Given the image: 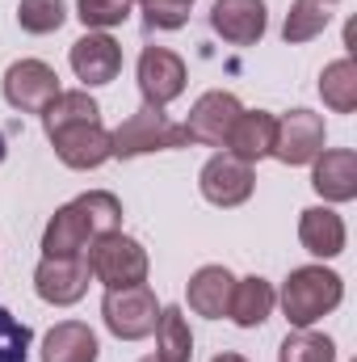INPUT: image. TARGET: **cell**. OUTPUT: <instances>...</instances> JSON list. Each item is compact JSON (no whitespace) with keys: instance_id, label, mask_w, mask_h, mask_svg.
I'll list each match as a JSON object with an SVG mask.
<instances>
[{"instance_id":"6da1fadb","label":"cell","mask_w":357,"mask_h":362,"mask_svg":"<svg viewBox=\"0 0 357 362\" xmlns=\"http://www.w3.org/2000/svg\"><path fill=\"white\" fill-rule=\"evenodd\" d=\"M122 228V202L109 189H89L59 206L42 232V257H85L97 236Z\"/></svg>"},{"instance_id":"7a4b0ae2","label":"cell","mask_w":357,"mask_h":362,"mask_svg":"<svg viewBox=\"0 0 357 362\" xmlns=\"http://www.w3.org/2000/svg\"><path fill=\"white\" fill-rule=\"evenodd\" d=\"M277 299H282V312H286V320L294 329H311L315 320H324L328 312L341 308L345 282H341V274L324 270V266H298L282 282Z\"/></svg>"},{"instance_id":"3957f363","label":"cell","mask_w":357,"mask_h":362,"mask_svg":"<svg viewBox=\"0 0 357 362\" xmlns=\"http://www.w3.org/2000/svg\"><path fill=\"white\" fill-rule=\"evenodd\" d=\"M185 144H189L185 122H173L156 105H139L118 131H109V148H114L118 160H135V156H147V152H169V148H185Z\"/></svg>"},{"instance_id":"277c9868","label":"cell","mask_w":357,"mask_h":362,"mask_svg":"<svg viewBox=\"0 0 357 362\" xmlns=\"http://www.w3.org/2000/svg\"><path fill=\"white\" fill-rule=\"evenodd\" d=\"M85 262H89V274L105 286V291L147 282V266H152V262H147V249H143L135 236H126L122 228L97 236L89 249H85Z\"/></svg>"},{"instance_id":"5b68a950","label":"cell","mask_w":357,"mask_h":362,"mask_svg":"<svg viewBox=\"0 0 357 362\" xmlns=\"http://www.w3.org/2000/svg\"><path fill=\"white\" fill-rule=\"evenodd\" d=\"M101 316H105V329L118 341H143V337L156 333L160 303H156V291L147 282H139V286H114L101 299Z\"/></svg>"},{"instance_id":"8992f818","label":"cell","mask_w":357,"mask_h":362,"mask_svg":"<svg viewBox=\"0 0 357 362\" xmlns=\"http://www.w3.org/2000/svg\"><path fill=\"white\" fill-rule=\"evenodd\" d=\"M59 76L51 64L42 59H17L8 72H4V101L21 114H42L55 97H59Z\"/></svg>"},{"instance_id":"52a82bcc","label":"cell","mask_w":357,"mask_h":362,"mask_svg":"<svg viewBox=\"0 0 357 362\" xmlns=\"http://www.w3.org/2000/svg\"><path fill=\"white\" fill-rule=\"evenodd\" d=\"M198 189H202V198H206L210 206H240V202L253 198L257 173H253V165L236 160L231 152H219V156H210V160L202 165Z\"/></svg>"},{"instance_id":"ba28073f","label":"cell","mask_w":357,"mask_h":362,"mask_svg":"<svg viewBox=\"0 0 357 362\" xmlns=\"http://www.w3.org/2000/svg\"><path fill=\"white\" fill-rule=\"evenodd\" d=\"M89 262L85 257H42L34 270V291L42 303L72 308L89 295Z\"/></svg>"},{"instance_id":"9c48e42d","label":"cell","mask_w":357,"mask_h":362,"mask_svg":"<svg viewBox=\"0 0 357 362\" xmlns=\"http://www.w3.org/2000/svg\"><path fill=\"white\" fill-rule=\"evenodd\" d=\"M185 59L169 47H147L139 55V93H143V105H156L164 110L169 101H177L185 93Z\"/></svg>"},{"instance_id":"30bf717a","label":"cell","mask_w":357,"mask_h":362,"mask_svg":"<svg viewBox=\"0 0 357 362\" xmlns=\"http://www.w3.org/2000/svg\"><path fill=\"white\" fill-rule=\"evenodd\" d=\"M240 114H244V105H240V101H236L231 93H223V89H210V93H202V97L193 101V110H189V118H185V131H189V144H206V148H223Z\"/></svg>"},{"instance_id":"8fae6325","label":"cell","mask_w":357,"mask_h":362,"mask_svg":"<svg viewBox=\"0 0 357 362\" xmlns=\"http://www.w3.org/2000/svg\"><path fill=\"white\" fill-rule=\"evenodd\" d=\"M324 152V118L311 110H290L286 118H277V139H273V156L282 165H311Z\"/></svg>"},{"instance_id":"7c38bea8","label":"cell","mask_w":357,"mask_h":362,"mask_svg":"<svg viewBox=\"0 0 357 362\" xmlns=\"http://www.w3.org/2000/svg\"><path fill=\"white\" fill-rule=\"evenodd\" d=\"M47 139H51L55 156H59L68 169H101L105 160H114L109 131H105L101 122H76V127L51 131Z\"/></svg>"},{"instance_id":"4fadbf2b","label":"cell","mask_w":357,"mask_h":362,"mask_svg":"<svg viewBox=\"0 0 357 362\" xmlns=\"http://www.w3.org/2000/svg\"><path fill=\"white\" fill-rule=\"evenodd\" d=\"M265 25H269L265 0H214L210 4V30L231 47L261 42Z\"/></svg>"},{"instance_id":"5bb4252c","label":"cell","mask_w":357,"mask_h":362,"mask_svg":"<svg viewBox=\"0 0 357 362\" xmlns=\"http://www.w3.org/2000/svg\"><path fill=\"white\" fill-rule=\"evenodd\" d=\"M68 59H72V72L85 81V89L109 85L122 72V47L109 34H85V38H76Z\"/></svg>"},{"instance_id":"9a60e30c","label":"cell","mask_w":357,"mask_h":362,"mask_svg":"<svg viewBox=\"0 0 357 362\" xmlns=\"http://www.w3.org/2000/svg\"><path fill=\"white\" fill-rule=\"evenodd\" d=\"M311 185L324 202H353L357 198V152L328 148L311 160Z\"/></svg>"},{"instance_id":"2e32d148","label":"cell","mask_w":357,"mask_h":362,"mask_svg":"<svg viewBox=\"0 0 357 362\" xmlns=\"http://www.w3.org/2000/svg\"><path fill=\"white\" fill-rule=\"evenodd\" d=\"M273 139H277V118H273L269 110H244V114L236 118V127H231V135H227L223 148H227L236 160L257 165V160L273 156Z\"/></svg>"},{"instance_id":"e0dca14e","label":"cell","mask_w":357,"mask_h":362,"mask_svg":"<svg viewBox=\"0 0 357 362\" xmlns=\"http://www.w3.org/2000/svg\"><path fill=\"white\" fill-rule=\"evenodd\" d=\"M298 240L311 257H341L345 253V219L332 206H307L298 215Z\"/></svg>"},{"instance_id":"ac0fdd59","label":"cell","mask_w":357,"mask_h":362,"mask_svg":"<svg viewBox=\"0 0 357 362\" xmlns=\"http://www.w3.org/2000/svg\"><path fill=\"white\" fill-rule=\"evenodd\" d=\"M231 286H236V278H231L227 266H202V270L189 278L185 295H189V308H193L198 316L223 320L227 308H231Z\"/></svg>"},{"instance_id":"d6986e66","label":"cell","mask_w":357,"mask_h":362,"mask_svg":"<svg viewBox=\"0 0 357 362\" xmlns=\"http://www.w3.org/2000/svg\"><path fill=\"white\" fill-rule=\"evenodd\" d=\"M101 346L85 320H59L42 337V362H97Z\"/></svg>"},{"instance_id":"ffe728a7","label":"cell","mask_w":357,"mask_h":362,"mask_svg":"<svg viewBox=\"0 0 357 362\" xmlns=\"http://www.w3.org/2000/svg\"><path fill=\"white\" fill-rule=\"evenodd\" d=\"M273 303H277V291H273V282H265L261 274H253V278H236L227 316H231L240 329H261L269 316H273Z\"/></svg>"},{"instance_id":"44dd1931","label":"cell","mask_w":357,"mask_h":362,"mask_svg":"<svg viewBox=\"0 0 357 362\" xmlns=\"http://www.w3.org/2000/svg\"><path fill=\"white\" fill-rule=\"evenodd\" d=\"M341 0H294L290 13H286V25H282V38L290 47H303L311 38H320L328 30V21L337 17Z\"/></svg>"},{"instance_id":"7402d4cb","label":"cell","mask_w":357,"mask_h":362,"mask_svg":"<svg viewBox=\"0 0 357 362\" xmlns=\"http://www.w3.org/2000/svg\"><path fill=\"white\" fill-rule=\"evenodd\" d=\"M320 97L328 110L337 114H353L357 110V64L345 55V59H332L324 72H320Z\"/></svg>"},{"instance_id":"603a6c76","label":"cell","mask_w":357,"mask_h":362,"mask_svg":"<svg viewBox=\"0 0 357 362\" xmlns=\"http://www.w3.org/2000/svg\"><path fill=\"white\" fill-rule=\"evenodd\" d=\"M76 122H101V105L89 97V89L59 93V97L42 110V127H47V135H51V131H63V127H76Z\"/></svg>"},{"instance_id":"cb8c5ba5","label":"cell","mask_w":357,"mask_h":362,"mask_svg":"<svg viewBox=\"0 0 357 362\" xmlns=\"http://www.w3.org/2000/svg\"><path fill=\"white\" fill-rule=\"evenodd\" d=\"M156 354L164 362H189L193 358V333H189V320L181 308H160V320H156Z\"/></svg>"},{"instance_id":"d4e9b609","label":"cell","mask_w":357,"mask_h":362,"mask_svg":"<svg viewBox=\"0 0 357 362\" xmlns=\"http://www.w3.org/2000/svg\"><path fill=\"white\" fill-rule=\"evenodd\" d=\"M277 362H337V346H332V337H324V333L298 329V333H290V337L282 341Z\"/></svg>"},{"instance_id":"484cf974","label":"cell","mask_w":357,"mask_h":362,"mask_svg":"<svg viewBox=\"0 0 357 362\" xmlns=\"http://www.w3.org/2000/svg\"><path fill=\"white\" fill-rule=\"evenodd\" d=\"M17 21H21L25 34H55L68 21V4L63 0H21Z\"/></svg>"},{"instance_id":"4316f807","label":"cell","mask_w":357,"mask_h":362,"mask_svg":"<svg viewBox=\"0 0 357 362\" xmlns=\"http://www.w3.org/2000/svg\"><path fill=\"white\" fill-rule=\"evenodd\" d=\"M30 325H21L8 308H0V362H25L30 358Z\"/></svg>"},{"instance_id":"83f0119b","label":"cell","mask_w":357,"mask_h":362,"mask_svg":"<svg viewBox=\"0 0 357 362\" xmlns=\"http://www.w3.org/2000/svg\"><path fill=\"white\" fill-rule=\"evenodd\" d=\"M131 8H135V0H80L76 17L89 30H109V25H122L131 17Z\"/></svg>"},{"instance_id":"f1b7e54d","label":"cell","mask_w":357,"mask_h":362,"mask_svg":"<svg viewBox=\"0 0 357 362\" xmlns=\"http://www.w3.org/2000/svg\"><path fill=\"white\" fill-rule=\"evenodd\" d=\"M193 0H147L143 4V25L147 30H181L189 21Z\"/></svg>"},{"instance_id":"f546056e","label":"cell","mask_w":357,"mask_h":362,"mask_svg":"<svg viewBox=\"0 0 357 362\" xmlns=\"http://www.w3.org/2000/svg\"><path fill=\"white\" fill-rule=\"evenodd\" d=\"M210 362H248L244 354H219V358H210Z\"/></svg>"},{"instance_id":"4dcf8cb0","label":"cell","mask_w":357,"mask_h":362,"mask_svg":"<svg viewBox=\"0 0 357 362\" xmlns=\"http://www.w3.org/2000/svg\"><path fill=\"white\" fill-rule=\"evenodd\" d=\"M4 156H8V144H4V135H0V160H4Z\"/></svg>"},{"instance_id":"1f68e13d","label":"cell","mask_w":357,"mask_h":362,"mask_svg":"<svg viewBox=\"0 0 357 362\" xmlns=\"http://www.w3.org/2000/svg\"><path fill=\"white\" fill-rule=\"evenodd\" d=\"M139 362H164V358H160V354H152V358H139Z\"/></svg>"}]
</instances>
